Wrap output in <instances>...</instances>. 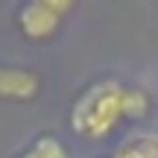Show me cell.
<instances>
[{
  "label": "cell",
  "mask_w": 158,
  "mask_h": 158,
  "mask_svg": "<svg viewBox=\"0 0 158 158\" xmlns=\"http://www.w3.org/2000/svg\"><path fill=\"white\" fill-rule=\"evenodd\" d=\"M120 97H123V85L117 79H100L88 85L70 106V129L79 138L102 141L123 120Z\"/></svg>",
  "instance_id": "obj_1"
},
{
  "label": "cell",
  "mask_w": 158,
  "mask_h": 158,
  "mask_svg": "<svg viewBox=\"0 0 158 158\" xmlns=\"http://www.w3.org/2000/svg\"><path fill=\"white\" fill-rule=\"evenodd\" d=\"M73 9L70 0H29L18 9V27L27 38L44 41L59 29L64 12Z\"/></svg>",
  "instance_id": "obj_2"
},
{
  "label": "cell",
  "mask_w": 158,
  "mask_h": 158,
  "mask_svg": "<svg viewBox=\"0 0 158 158\" xmlns=\"http://www.w3.org/2000/svg\"><path fill=\"white\" fill-rule=\"evenodd\" d=\"M111 158H158V138H152V135L129 138L114 149Z\"/></svg>",
  "instance_id": "obj_6"
},
{
  "label": "cell",
  "mask_w": 158,
  "mask_h": 158,
  "mask_svg": "<svg viewBox=\"0 0 158 158\" xmlns=\"http://www.w3.org/2000/svg\"><path fill=\"white\" fill-rule=\"evenodd\" d=\"M15 158H70V152H68V147H64L56 135H38L21 155H15Z\"/></svg>",
  "instance_id": "obj_5"
},
{
  "label": "cell",
  "mask_w": 158,
  "mask_h": 158,
  "mask_svg": "<svg viewBox=\"0 0 158 158\" xmlns=\"http://www.w3.org/2000/svg\"><path fill=\"white\" fill-rule=\"evenodd\" d=\"M120 108H123V120H147L152 111V100L143 88L135 85H123V97H120Z\"/></svg>",
  "instance_id": "obj_4"
},
{
  "label": "cell",
  "mask_w": 158,
  "mask_h": 158,
  "mask_svg": "<svg viewBox=\"0 0 158 158\" xmlns=\"http://www.w3.org/2000/svg\"><path fill=\"white\" fill-rule=\"evenodd\" d=\"M41 91V76L29 68L18 64H0V100L29 102Z\"/></svg>",
  "instance_id": "obj_3"
}]
</instances>
